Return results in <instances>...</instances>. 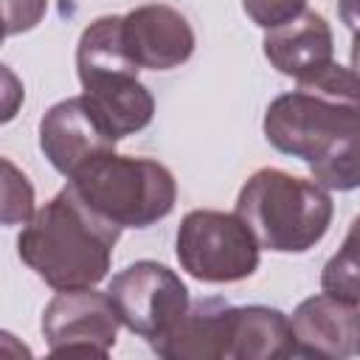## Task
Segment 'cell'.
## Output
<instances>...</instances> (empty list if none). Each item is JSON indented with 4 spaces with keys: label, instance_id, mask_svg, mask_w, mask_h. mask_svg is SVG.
Wrapping results in <instances>:
<instances>
[{
    "label": "cell",
    "instance_id": "6da1fadb",
    "mask_svg": "<svg viewBox=\"0 0 360 360\" xmlns=\"http://www.w3.org/2000/svg\"><path fill=\"white\" fill-rule=\"evenodd\" d=\"M121 231L65 186L22 225L17 253L53 290L96 287L110 270Z\"/></svg>",
    "mask_w": 360,
    "mask_h": 360
},
{
    "label": "cell",
    "instance_id": "7a4b0ae2",
    "mask_svg": "<svg viewBox=\"0 0 360 360\" xmlns=\"http://www.w3.org/2000/svg\"><path fill=\"white\" fill-rule=\"evenodd\" d=\"M267 143L290 158L315 163L343 138L360 132V76L338 62L298 79L264 112Z\"/></svg>",
    "mask_w": 360,
    "mask_h": 360
},
{
    "label": "cell",
    "instance_id": "3957f363",
    "mask_svg": "<svg viewBox=\"0 0 360 360\" xmlns=\"http://www.w3.org/2000/svg\"><path fill=\"white\" fill-rule=\"evenodd\" d=\"M236 214L264 250L307 253L326 236L335 202L321 183L267 166L253 172L239 188Z\"/></svg>",
    "mask_w": 360,
    "mask_h": 360
},
{
    "label": "cell",
    "instance_id": "277c9868",
    "mask_svg": "<svg viewBox=\"0 0 360 360\" xmlns=\"http://www.w3.org/2000/svg\"><path fill=\"white\" fill-rule=\"evenodd\" d=\"M68 186L118 228H149L177 202L174 174L152 160L107 152L68 177Z\"/></svg>",
    "mask_w": 360,
    "mask_h": 360
},
{
    "label": "cell",
    "instance_id": "5b68a950",
    "mask_svg": "<svg viewBox=\"0 0 360 360\" xmlns=\"http://www.w3.org/2000/svg\"><path fill=\"white\" fill-rule=\"evenodd\" d=\"M180 267L202 284H233L259 267L262 245L248 222L233 211H188L174 239Z\"/></svg>",
    "mask_w": 360,
    "mask_h": 360
},
{
    "label": "cell",
    "instance_id": "8992f818",
    "mask_svg": "<svg viewBox=\"0 0 360 360\" xmlns=\"http://www.w3.org/2000/svg\"><path fill=\"white\" fill-rule=\"evenodd\" d=\"M107 292L121 323L149 343L166 335L191 307L183 278L172 267L152 259H141L118 270L110 278Z\"/></svg>",
    "mask_w": 360,
    "mask_h": 360
},
{
    "label": "cell",
    "instance_id": "52a82bcc",
    "mask_svg": "<svg viewBox=\"0 0 360 360\" xmlns=\"http://www.w3.org/2000/svg\"><path fill=\"white\" fill-rule=\"evenodd\" d=\"M118 326L121 318L110 292H98L96 287L56 290L42 312V335L48 352L56 357H107L118 340Z\"/></svg>",
    "mask_w": 360,
    "mask_h": 360
},
{
    "label": "cell",
    "instance_id": "ba28073f",
    "mask_svg": "<svg viewBox=\"0 0 360 360\" xmlns=\"http://www.w3.org/2000/svg\"><path fill=\"white\" fill-rule=\"evenodd\" d=\"M115 143L118 138H112L84 96L56 101L39 121V149L62 177H73L90 160L115 152Z\"/></svg>",
    "mask_w": 360,
    "mask_h": 360
},
{
    "label": "cell",
    "instance_id": "9c48e42d",
    "mask_svg": "<svg viewBox=\"0 0 360 360\" xmlns=\"http://www.w3.org/2000/svg\"><path fill=\"white\" fill-rule=\"evenodd\" d=\"M292 357L346 360L360 354V307L329 292L304 298L292 315Z\"/></svg>",
    "mask_w": 360,
    "mask_h": 360
},
{
    "label": "cell",
    "instance_id": "30bf717a",
    "mask_svg": "<svg viewBox=\"0 0 360 360\" xmlns=\"http://www.w3.org/2000/svg\"><path fill=\"white\" fill-rule=\"evenodd\" d=\"M124 45L138 68L172 70L191 59L197 37L177 8L146 3L124 14Z\"/></svg>",
    "mask_w": 360,
    "mask_h": 360
},
{
    "label": "cell",
    "instance_id": "8fae6325",
    "mask_svg": "<svg viewBox=\"0 0 360 360\" xmlns=\"http://www.w3.org/2000/svg\"><path fill=\"white\" fill-rule=\"evenodd\" d=\"M233 307L219 298L197 301L160 338L152 340L158 357L166 360H228Z\"/></svg>",
    "mask_w": 360,
    "mask_h": 360
},
{
    "label": "cell",
    "instance_id": "7c38bea8",
    "mask_svg": "<svg viewBox=\"0 0 360 360\" xmlns=\"http://www.w3.org/2000/svg\"><path fill=\"white\" fill-rule=\"evenodd\" d=\"M264 56L267 62L295 82L304 76H312L332 65L335 59V37L329 22L318 11H304L295 20L270 28L264 34Z\"/></svg>",
    "mask_w": 360,
    "mask_h": 360
},
{
    "label": "cell",
    "instance_id": "4fadbf2b",
    "mask_svg": "<svg viewBox=\"0 0 360 360\" xmlns=\"http://www.w3.org/2000/svg\"><path fill=\"white\" fill-rule=\"evenodd\" d=\"M82 96L93 107V112L101 118V124L112 132V138H127L149 127L155 115V98L146 84L138 82V76H104L96 82L82 84Z\"/></svg>",
    "mask_w": 360,
    "mask_h": 360
},
{
    "label": "cell",
    "instance_id": "5bb4252c",
    "mask_svg": "<svg viewBox=\"0 0 360 360\" xmlns=\"http://www.w3.org/2000/svg\"><path fill=\"white\" fill-rule=\"evenodd\" d=\"M276 357H292L290 318L281 309L264 304L233 307L228 360H276Z\"/></svg>",
    "mask_w": 360,
    "mask_h": 360
},
{
    "label": "cell",
    "instance_id": "9a60e30c",
    "mask_svg": "<svg viewBox=\"0 0 360 360\" xmlns=\"http://www.w3.org/2000/svg\"><path fill=\"white\" fill-rule=\"evenodd\" d=\"M138 65L132 62L127 45H124V17L107 14L93 20L76 45V73L79 82H96L104 76H138Z\"/></svg>",
    "mask_w": 360,
    "mask_h": 360
},
{
    "label": "cell",
    "instance_id": "2e32d148",
    "mask_svg": "<svg viewBox=\"0 0 360 360\" xmlns=\"http://www.w3.org/2000/svg\"><path fill=\"white\" fill-rule=\"evenodd\" d=\"M321 290L360 307V214L352 219L343 245L323 264Z\"/></svg>",
    "mask_w": 360,
    "mask_h": 360
},
{
    "label": "cell",
    "instance_id": "e0dca14e",
    "mask_svg": "<svg viewBox=\"0 0 360 360\" xmlns=\"http://www.w3.org/2000/svg\"><path fill=\"white\" fill-rule=\"evenodd\" d=\"M312 180L326 191H354L360 188V132L343 138L323 158L309 163Z\"/></svg>",
    "mask_w": 360,
    "mask_h": 360
},
{
    "label": "cell",
    "instance_id": "ac0fdd59",
    "mask_svg": "<svg viewBox=\"0 0 360 360\" xmlns=\"http://www.w3.org/2000/svg\"><path fill=\"white\" fill-rule=\"evenodd\" d=\"M34 214V186L8 158H3V225H28Z\"/></svg>",
    "mask_w": 360,
    "mask_h": 360
},
{
    "label": "cell",
    "instance_id": "d6986e66",
    "mask_svg": "<svg viewBox=\"0 0 360 360\" xmlns=\"http://www.w3.org/2000/svg\"><path fill=\"white\" fill-rule=\"evenodd\" d=\"M245 14L264 31L278 28L307 11V0H242Z\"/></svg>",
    "mask_w": 360,
    "mask_h": 360
},
{
    "label": "cell",
    "instance_id": "ffe728a7",
    "mask_svg": "<svg viewBox=\"0 0 360 360\" xmlns=\"http://www.w3.org/2000/svg\"><path fill=\"white\" fill-rule=\"evenodd\" d=\"M45 11H48V0H3L6 37H17V34L37 28Z\"/></svg>",
    "mask_w": 360,
    "mask_h": 360
},
{
    "label": "cell",
    "instance_id": "44dd1931",
    "mask_svg": "<svg viewBox=\"0 0 360 360\" xmlns=\"http://www.w3.org/2000/svg\"><path fill=\"white\" fill-rule=\"evenodd\" d=\"M338 14L349 31H360V0H338Z\"/></svg>",
    "mask_w": 360,
    "mask_h": 360
},
{
    "label": "cell",
    "instance_id": "7402d4cb",
    "mask_svg": "<svg viewBox=\"0 0 360 360\" xmlns=\"http://www.w3.org/2000/svg\"><path fill=\"white\" fill-rule=\"evenodd\" d=\"M352 70L360 76V31H357L354 39H352Z\"/></svg>",
    "mask_w": 360,
    "mask_h": 360
}]
</instances>
